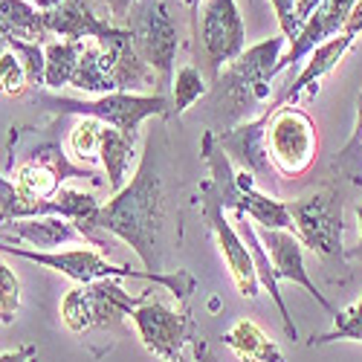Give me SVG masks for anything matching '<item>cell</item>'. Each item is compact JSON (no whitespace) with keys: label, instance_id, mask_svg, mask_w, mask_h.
Returning a JSON list of instances; mask_svg holds the SVG:
<instances>
[{"label":"cell","instance_id":"52a82bcc","mask_svg":"<svg viewBox=\"0 0 362 362\" xmlns=\"http://www.w3.org/2000/svg\"><path fill=\"white\" fill-rule=\"evenodd\" d=\"M293 221V235L301 247L322 258H345V223H342V200L334 189H319L313 194L296 197L287 203Z\"/></svg>","mask_w":362,"mask_h":362},{"label":"cell","instance_id":"4dcf8cb0","mask_svg":"<svg viewBox=\"0 0 362 362\" xmlns=\"http://www.w3.org/2000/svg\"><path fill=\"white\" fill-rule=\"evenodd\" d=\"M0 90H4L6 96H23L29 90L23 64L12 49H6L4 55H0Z\"/></svg>","mask_w":362,"mask_h":362},{"label":"cell","instance_id":"cb8c5ba5","mask_svg":"<svg viewBox=\"0 0 362 362\" xmlns=\"http://www.w3.org/2000/svg\"><path fill=\"white\" fill-rule=\"evenodd\" d=\"M9 177H12L15 189L29 200H52L58 192H62V180H58L49 168H44L38 163H29V160H21L9 171Z\"/></svg>","mask_w":362,"mask_h":362},{"label":"cell","instance_id":"2e32d148","mask_svg":"<svg viewBox=\"0 0 362 362\" xmlns=\"http://www.w3.org/2000/svg\"><path fill=\"white\" fill-rule=\"evenodd\" d=\"M267 122H269V116L258 113L255 119H247V122H240V125H235L218 136V142L229 154V160H235L238 165H244V171L258 174V177L269 171L267 148H264Z\"/></svg>","mask_w":362,"mask_h":362},{"label":"cell","instance_id":"b9f144b4","mask_svg":"<svg viewBox=\"0 0 362 362\" xmlns=\"http://www.w3.org/2000/svg\"><path fill=\"white\" fill-rule=\"evenodd\" d=\"M174 362H192V359H186V356H180V359H174Z\"/></svg>","mask_w":362,"mask_h":362},{"label":"cell","instance_id":"7c38bea8","mask_svg":"<svg viewBox=\"0 0 362 362\" xmlns=\"http://www.w3.org/2000/svg\"><path fill=\"white\" fill-rule=\"evenodd\" d=\"M356 44V38H351V35H337V38H330V41H325L322 47H316L308 58H305V67H301L293 78H287L276 93H273V99L267 102V107L261 110V113H276L279 107H287V105H296L301 96H316V90H319V81L334 70L342 58H345V52L351 49Z\"/></svg>","mask_w":362,"mask_h":362},{"label":"cell","instance_id":"ac0fdd59","mask_svg":"<svg viewBox=\"0 0 362 362\" xmlns=\"http://www.w3.org/2000/svg\"><path fill=\"white\" fill-rule=\"evenodd\" d=\"M9 232L15 240H26L29 247H38L41 252H52L62 244H81L84 235L67 221V218H29V221H12Z\"/></svg>","mask_w":362,"mask_h":362},{"label":"cell","instance_id":"f35d334b","mask_svg":"<svg viewBox=\"0 0 362 362\" xmlns=\"http://www.w3.org/2000/svg\"><path fill=\"white\" fill-rule=\"evenodd\" d=\"M26 4H33V6L41 9V12H49V9H55V6H62L64 0H26Z\"/></svg>","mask_w":362,"mask_h":362},{"label":"cell","instance_id":"d4e9b609","mask_svg":"<svg viewBox=\"0 0 362 362\" xmlns=\"http://www.w3.org/2000/svg\"><path fill=\"white\" fill-rule=\"evenodd\" d=\"M209 93V81L206 76L194 67V64H186L180 67L174 81H171V105H174V116H183L194 102H200L203 96Z\"/></svg>","mask_w":362,"mask_h":362},{"label":"cell","instance_id":"e0dca14e","mask_svg":"<svg viewBox=\"0 0 362 362\" xmlns=\"http://www.w3.org/2000/svg\"><path fill=\"white\" fill-rule=\"evenodd\" d=\"M235 229H238V235H240V238H244V244H247V250H250V255H252V264H255V273H258L261 287L269 293V298L276 301V308H279V316H281V325H284L287 339H293V342H296V339H298L296 322H293V316H290V310H287V301H284V296H281V290H279V279H276L273 261H269L267 247L261 244L255 223H252L247 215H235Z\"/></svg>","mask_w":362,"mask_h":362},{"label":"cell","instance_id":"8d00e7d4","mask_svg":"<svg viewBox=\"0 0 362 362\" xmlns=\"http://www.w3.org/2000/svg\"><path fill=\"white\" fill-rule=\"evenodd\" d=\"M356 223H359V240H356V247H351V250H345V258L348 261H362V200L356 203Z\"/></svg>","mask_w":362,"mask_h":362},{"label":"cell","instance_id":"7a4b0ae2","mask_svg":"<svg viewBox=\"0 0 362 362\" xmlns=\"http://www.w3.org/2000/svg\"><path fill=\"white\" fill-rule=\"evenodd\" d=\"M284 35L267 38L261 44H252L240 52L229 67L215 78L212 84V105L218 107L221 116L229 122H247V116L255 107H267L273 99V81H276V64L281 58Z\"/></svg>","mask_w":362,"mask_h":362},{"label":"cell","instance_id":"836d02e7","mask_svg":"<svg viewBox=\"0 0 362 362\" xmlns=\"http://www.w3.org/2000/svg\"><path fill=\"white\" fill-rule=\"evenodd\" d=\"M322 6V0H296V15H293V26H296V35L298 29L308 23V18Z\"/></svg>","mask_w":362,"mask_h":362},{"label":"cell","instance_id":"f546056e","mask_svg":"<svg viewBox=\"0 0 362 362\" xmlns=\"http://www.w3.org/2000/svg\"><path fill=\"white\" fill-rule=\"evenodd\" d=\"M21 310V281L15 276V269L0 261V322L12 325Z\"/></svg>","mask_w":362,"mask_h":362},{"label":"cell","instance_id":"9a60e30c","mask_svg":"<svg viewBox=\"0 0 362 362\" xmlns=\"http://www.w3.org/2000/svg\"><path fill=\"white\" fill-rule=\"evenodd\" d=\"M47 29H49V35L62 41H116V38L131 35V29L102 21L87 6V0H64L62 6L49 9Z\"/></svg>","mask_w":362,"mask_h":362},{"label":"cell","instance_id":"74e56055","mask_svg":"<svg viewBox=\"0 0 362 362\" xmlns=\"http://www.w3.org/2000/svg\"><path fill=\"white\" fill-rule=\"evenodd\" d=\"M192 348H194V362H221L203 339H192Z\"/></svg>","mask_w":362,"mask_h":362},{"label":"cell","instance_id":"60d3db41","mask_svg":"<svg viewBox=\"0 0 362 362\" xmlns=\"http://www.w3.org/2000/svg\"><path fill=\"white\" fill-rule=\"evenodd\" d=\"M183 4H186V6H189V9H197V6H200V4H203V0H183Z\"/></svg>","mask_w":362,"mask_h":362},{"label":"cell","instance_id":"277c9868","mask_svg":"<svg viewBox=\"0 0 362 362\" xmlns=\"http://www.w3.org/2000/svg\"><path fill=\"white\" fill-rule=\"evenodd\" d=\"M35 102L47 113L99 119L102 125H110L116 131H122L125 136H134V139H139V125L145 119L174 116L171 96H165V93H107V96H96V99H70V96H55V93H35Z\"/></svg>","mask_w":362,"mask_h":362},{"label":"cell","instance_id":"d6a6232c","mask_svg":"<svg viewBox=\"0 0 362 362\" xmlns=\"http://www.w3.org/2000/svg\"><path fill=\"white\" fill-rule=\"evenodd\" d=\"M0 362H38V345L26 342V345H21L15 351L0 354Z\"/></svg>","mask_w":362,"mask_h":362},{"label":"cell","instance_id":"83f0119b","mask_svg":"<svg viewBox=\"0 0 362 362\" xmlns=\"http://www.w3.org/2000/svg\"><path fill=\"white\" fill-rule=\"evenodd\" d=\"M102 131L105 125L99 119H78L70 131V151L73 157L84 163H99V148H102Z\"/></svg>","mask_w":362,"mask_h":362},{"label":"cell","instance_id":"ffe728a7","mask_svg":"<svg viewBox=\"0 0 362 362\" xmlns=\"http://www.w3.org/2000/svg\"><path fill=\"white\" fill-rule=\"evenodd\" d=\"M0 33L4 38H21L29 44H44L52 38L47 29V12L26 0H0Z\"/></svg>","mask_w":362,"mask_h":362},{"label":"cell","instance_id":"1f68e13d","mask_svg":"<svg viewBox=\"0 0 362 362\" xmlns=\"http://www.w3.org/2000/svg\"><path fill=\"white\" fill-rule=\"evenodd\" d=\"M273 4V12L279 18V26H281V35L287 41L296 38V26H293V15H296V0H269Z\"/></svg>","mask_w":362,"mask_h":362},{"label":"cell","instance_id":"4316f807","mask_svg":"<svg viewBox=\"0 0 362 362\" xmlns=\"http://www.w3.org/2000/svg\"><path fill=\"white\" fill-rule=\"evenodd\" d=\"M334 168L342 171L351 183H362V87L356 96V119H354V131L348 136V142L342 145V151L334 160Z\"/></svg>","mask_w":362,"mask_h":362},{"label":"cell","instance_id":"9c48e42d","mask_svg":"<svg viewBox=\"0 0 362 362\" xmlns=\"http://www.w3.org/2000/svg\"><path fill=\"white\" fill-rule=\"evenodd\" d=\"M131 35H134V44L142 55V62L160 78V93H165L174 81L180 33H177V23L163 0H151V4H145L139 9V15L131 26Z\"/></svg>","mask_w":362,"mask_h":362},{"label":"cell","instance_id":"5b68a950","mask_svg":"<svg viewBox=\"0 0 362 362\" xmlns=\"http://www.w3.org/2000/svg\"><path fill=\"white\" fill-rule=\"evenodd\" d=\"M192 35L197 70L215 84V78L247 49V26L235 0H203L192 9Z\"/></svg>","mask_w":362,"mask_h":362},{"label":"cell","instance_id":"d6986e66","mask_svg":"<svg viewBox=\"0 0 362 362\" xmlns=\"http://www.w3.org/2000/svg\"><path fill=\"white\" fill-rule=\"evenodd\" d=\"M223 345L240 359V362H287L281 348L269 339L264 330L250 322V319H240L235 322L226 334H223Z\"/></svg>","mask_w":362,"mask_h":362},{"label":"cell","instance_id":"484cf974","mask_svg":"<svg viewBox=\"0 0 362 362\" xmlns=\"http://www.w3.org/2000/svg\"><path fill=\"white\" fill-rule=\"evenodd\" d=\"M334 322H337L334 330H327V334H313L308 345L322 348V345H334V342H362V296L351 308L339 310V316Z\"/></svg>","mask_w":362,"mask_h":362},{"label":"cell","instance_id":"44dd1931","mask_svg":"<svg viewBox=\"0 0 362 362\" xmlns=\"http://www.w3.org/2000/svg\"><path fill=\"white\" fill-rule=\"evenodd\" d=\"M136 157V139L134 136H125L122 131H116L110 125H105L102 131V148H99V163L107 174V186L113 194H119L128 183V171H131V163Z\"/></svg>","mask_w":362,"mask_h":362},{"label":"cell","instance_id":"7402d4cb","mask_svg":"<svg viewBox=\"0 0 362 362\" xmlns=\"http://www.w3.org/2000/svg\"><path fill=\"white\" fill-rule=\"evenodd\" d=\"M70 87L81 90V93H90V96L116 93L113 81H110V70H107V52H105L102 41H84V49H81Z\"/></svg>","mask_w":362,"mask_h":362},{"label":"cell","instance_id":"d590c367","mask_svg":"<svg viewBox=\"0 0 362 362\" xmlns=\"http://www.w3.org/2000/svg\"><path fill=\"white\" fill-rule=\"evenodd\" d=\"M96 4H105L113 12V18H128L131 15V6L136 4V0H96Z\"/></svg>","mask_w":362,"mask_h":362},{"label":"cell","instance_id":"6da1fadb","mask_svg":"<svg viewBox=\"0 0 362 362\" xmlns=\"http://www.w3.org/2000/svg\"><path fill=\"white\" fill-rule=\"evenodd\" d=\"M99 229L116 235L139 255L148 273H163L165 189L160 174L157 142L148 139L142 163L131 183L99 209Z\"/></svg>","mask_w":362,"mask_h":362},{"label":"cell","instance_id":"f1b7e54d","mask_svg":"<svg viewBox=\"0 0 362 362\" xmlns=\"http://www.w3.org/2000/svg\"><path fill=\"white\" fill-rule=\"evenodd\" d=\"M6 44H9V49L21 58L29 90L47 87V55H44V47H41V44L21 41V38H6Z\"/></svg>","mask_w":362,"mask_h":362},{"label":"cell","instance_id":"5bb4252c","mask_svg":"<svg viewBox=\"0 0 362 362\" xmlns=\"http://www.w3.org/2000/svg\"><path fill=\"white\" fill-rule=\"evenodd\" d=\"M258 238H261V244H264L267 252H269V261H273V269H276V279H279V281H293V284H298V287H305L308 296L316 298V305L325 308L330 316L337 319L339 310L319 293V287L313 284V279H310V273H308L305 247H301V240H298L290 229H258Z\"/></svg>","mask_w":362,"mask_h":362},{"label":"cell","instance_id":"30bf717a","mask_svg":"<svg viewBox=\"0 0 362 362\" xmlns=\"http://www.w3.org/2000/svg\"><path fill=\"white\" fill-rule=\"evenodd\" d=\"M200 215H203L206 226L212 229V235L218 240V250H221V255L229 267V276H232L238 293L247 296V298H255L258 290H261V281H258V273H255L252 255L244 244V238L238 235L235 223L226 218V209L221 206V200L215 194L212 180H203L200 183Z\"/></svg>","mask_w":362,"mask_h":362},{"label":"cell","instance_id":"8992f818","mask_svg":"<svg viewBox=\"0 0 362 362\" xmlns=\"http://www.w3.org/2000/svg\"><path fill=\"white\" fill-rule=\"evenodd\" d=\"M264 116H269L264 131V148H267L269 165L281 177H301L313 165L319 151V134L313 119L293 105Z\"/></svg>","mask_w":362,"mask_h":362},{"label":"cell","instance_id":"3957f363","mask_svg":"<svg viewBox=\"0 0 362 362\" xmlns=\"http://www.w3.org/2000/svg\"><path fill=\"white\" fill-rule=\"evenodd\" d=\"M0 252L23 258L41 264L52 273H62L67 279H73L76 284H90V281H102V279H142V281H154L160 287H165L168 293H174L177 298H189L194 293V279L189 273H148V269H131V267H119L110 264L99 250H52V252H41V250H23V247H12L0 240Z\"/></svg>","mask_w":362,"mask_h":362},{"label":"cell","instance_id":"4fadbf2b","mask_svg":"<svg viewBox=\"0 0 362 362\" xmlns=\"http://www.w3.org/2000/svg\"><path fill=\"white\" fill-rule=\"evenodd\" d=\"M15 151H23V160L29 163H38L44 168H49L58 180H70V177H87L99 183V174L87 165H76L70 163V157L64 154V145L58 139V131L55 128H47V131H38V128H12L9 134V154Z\"/></svg>","mask_w":362,"mask_h":362},{"label":"cell","instance_id":"e575fe53","mask_svg":"<svg viewBox=\"0 0 362 362\" xmlns=\"http://www.w3.org/2000/svg\"><path fill=\"white\" fill-rule=\"evenodd\" d=\"M342 33L351 35V38H356V41L362 38V0H356V6H354V12H351V18H348Z\"/></svg>","mask_w":362,"mask_h":362},{"label":"cell","instance_id":"ba28073f","mask_svg":"<svg viewBox=\"0 0 362 362\" xmlns=\"http://www.w3.org/2000/svg\"><path fill=\"white\" fill-rule=\"evenodd\" d=\"M148 296H131L116 284V279H102L90 284H76L62 298V322L73 334L93 327H113L134 313Z\"/></svg>","mask_w":362,"mask_h":362},{"label":"cell","instance_id":"ab89813d","mask_svg":"<svg viewBox=\"0 0 362 362\" xmlns=\"http://www.w3.org/2000/svg\"><path fill=\"white\" fill-rule=\"evenodd\" d=\"M9 49V44H6V38H4V33H0V55H4Z\"/></svg>","mask_w":362,"mask_h":362},{"label":"cell","instance_id":"603a6c76","mask_svg":"<svg viewBox=\"0 0 362 362\" xmlns=\"http://www.w3.org/2000/svg\"><path fill=\"white\" fill-rule=\"evenodd\" d=\"M84 41H49L44 47L47 55V87L58 93L62 87H70L73 73L78 67Z\"/></svg>","mask_w":362,"mask_h":362},{"label":"cell","instance_id":"8fae6325","mask_svg":"<svg viewBox=\"0 0 362 362\" xmlns=\"http://www.w3.org/2000/svg\"><path fill=\"white\" fill-rule=\"evenodd\" d=\"M131 322L145 345L148 354H154L160 362H174L183 356V348L192 342V322L186 313L171 310L160 298H145L134 308Z\"/></svg>","mask_w":362,"mask_h":362}]
</instances>
